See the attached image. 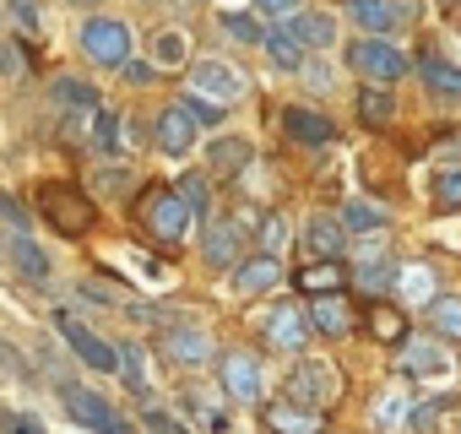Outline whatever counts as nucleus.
<instances>
[{"mask_svg":"<svg viewBox=\"0 0 461 434\" xmlns=\"http://www.w3.org/2000/svg\"><path fill=\"white\" fill-rule=\"evenodd\" d=\"M174 190L190 201V212H195V217H212V174H206V168H201V174H185Z\"/></svg>","mask_w":461,"mask_h":434,"instance_id":"c03bdc74","label":"nucleus"},{"mask_svg":"<svg viewBox=\"0 0 461 434\" xmlns=\"http://www.w3.org/2000/svg\"><path fill=\"white\" fill-rule=\"evenodd\" d=\"M125 174H131V168H120V163L104 168V185H109V190H125Z\"/></svg>","mask_w":461,"mask_h":434,"instance_id":"5fc2aeb1","label":"nucleus"},{"mask_svg":"<svg viewBox=\"0 0 461 434\" xmlns=\"http://www.w3.org/2000/svg\"><path fill=\"white\" fill-rule=\"evenodd\" d=\"M55 331L71 342V353H77L87 369H98V375H114V369H120V353H114V348H109L93 326H82L71 310H55Z\"/></svg>","mask_w":461,"mask_h":434,"instance_id":"9d476101","label":"nucleus"},{"mask_svg":"<svg viewBox=\"0 0 461 434\" xmlns=\"http://www.w3.org/2000/svg\"><path fill=\"white\" fill-rule=\"evenodd\" d=\"M141 434H190L185 429V418H174L163 402H152V396H141V423H136Z\"/></svg>","mask_w":461,"mask_h":434,"instance_id":"ea45409f","label":"nucleus"},{"mask_svg":"<svg viewBox=\"0 0 461 434\" xmlns=\"http://www.w3.org/2000/svg\"><path fill=\"white\" fill-rule=\"evenodd\" d=\"M217 369H222V391L234 396V402H261V391H267V369H261L256 353L234 348V353H222Z\"/></svg>","mask_w":461,"mask_h":434,"instance_id":"4468645a","label":"nucleus"},{"mask_svg":"<svg viewBox=\"0 0 461 434\" xmlns=\"http://www.w3.org/2000/svg\"><path fill=\"white\" fill-rule=\"evenodd\" d=\"M185 407H190V418L201 423V434H228V418H222V407H217V402H206L201 391H185Z\"/></svg>","mask_w":461,"mask_h":434,"instance_id":"a18cd8bd","label":"nucleus"},{"mask_svg":"<svg viewBox=\"0 0 461 434\" xmlns=\"http://www.w3.org/2000/svg\"><path fill=\"white\" fill-rule=\"evenodd\" d=\"M179 104L190 109V120H195L201 131H217V125L228 120V104H217V98H206V93H195V87H185V93H179Z\"/></svg>","mask_w":461,"mask_h":434,"instance_id":"4c0bfd02","label":"nucleus"},{"mask_svg":"<svg viewBox=\"0 0 461 434\" xmlns=\"http://www.w3.org/2000/svg\"><path fill=\"white\" fill-rule=\"evenodd\" d=\"M256 163V141L250 136H212L206 141V174L212 179H240Z\"/></svg>","mask_w":461,"mask_h":434,"instance_id":"f3484780","label":"nucleus"},{"mask_svg":"<svg viewBox=\"0 0 461 434\" xmlns=\"http://www.w3.org/2000/svg\"><path fill=\"white\" fill-rule=\"evenodd\" d=\"M12 434H44V429H39V423H17Z\"/></svg>","mask_w":461,"mask_h":434,"instance_id":"4d7b16f0","label":"nucleus"},{"mask_svg":"<svg viewBox=\"0 0 461 434\" xmlns=\"http://www.w3.org/2000/svg\"><path fill=\"white\" fill-rule=\"evenodd\" d=\"M283 136H288L294 147H331V141H337V125H331L321 109L288 104V109H283Z\"/></svg>","mask_w":461,"mask_h":434,"instance_id":"6ab92c4d","label":"nucleus"},{"mask_svg":"<svg viewBox=\"0 0 461 434\" xmlns=\"http://www.w3.org/2000/svg\"><path fill=\"white\" fill-rule=\"evenodd\" d=\"M439 294V277H434V261H412V267H402V277H396V299L402 304H418V310H429V299Z\"/></svg>","mask_w":461,"mask_h":434,"instance_id":"7c9ffc66","label":"nucleus"},{"mask_svg":"<svg viewBox=\"0 0 461 434\" xmlns=\"http://www.w3.org/2000/svg\"><path fill=\"white\" fill-rule=\"evenodd\" d=\"M250 256V223L245 217H206V234H201V261L212 272H234Z\"/></svg>","mask_w":461,"mask_h":434,"instance_id":"39448f33","label":"nucleus"},{"mask_svg":"<svg viewBox=\"0 0 461 434\" xmlns=\"http://www.w3.org/2000/svg\"><path fill=\"white\" fill-rule=\"evenodd\" d=\"M71 6H87V0H71Z\"/></svg>","mask_w":461,"mask_h":434,"instance_id":"13d9d810","label":"nucleus"},{"mask_svg":"<svg viewBox=\"0 0 461 434\" xmlns=\"http://www.w3.org/2000/svg\"><path fill=\"white\" fill-rule=\"evenodd\" d=\"M348 66L364 77V82H380V87H396L407 71H412V55L391 39V33H358L348 44Z\"/></svg>","mask_w":461,"mask_h":434,"instance_id":"20e7f679","label":"nucleus"},{"mask_svg":"<svg viewBox=\"0 0 461 434\" xmlns=\"http://www.w3.org/2000/svg\"><path fill=\"white\" fill-rule=\"evenodd\" d=\"M256 234H261V250H267V256H283L288 240H294V229H288V217H283V212H267L261 223H256Z\"/></svg>","mask_w":461,"mask_h":434,"instance_id":"49530a36","label":"nucleus"},{"mask_svg":"<svg viewBox=\"0 0 461 434\" xmlns=\"http://www.w3.org/2000/svg\"><path fill=\"white\" fill-rule=\"evenodd\" d=\"M185 87H195V93H206V98H217V104H228V109H234V104L250 93V77H245L234 60L201 55V60H190V82H185Z\"/></svg>","mask_w":461,"mask_h":434,"instance_id":"0eeeda50","label":"nucleus"},{"mask_svg":"<svg viewBox=\"0 0 461 434\" xmlns=\"http://www.w3.org/2000/svg\"><path fill=\"white\" fill-rule=\"evenodd\" d=\"M195 141H201V125L190 120V109L174 98V104H163L158 109V120H152V147L163 152V158H190L195 152Z\"/></svg>","mask_w":461,"mask_h":434,"instance_id":"1a4fd4ad","label":"nucleus"},{"mask_svg":"<svg viewBox=\"0 0 461 434\" xmlns=\"http://www.w3.org/2000/svg\"><path fill=\"white\" fill-rule=\"evenodd\" d=\"M147 60H152L158 71H179V66H190V33H185V28H158L152 44H147Z\"/></svg>","mask_w":461,"mask_h":434,"instance_id":"c756f323","label":"nucleus"},{"mask_svg":"<svg viewBox=\"0 0 461 434\" xmlns=\"http://www.w3.org/2000/svg\"><path fill=\"white\" fill-rule=\"evenodd\" d=\"M261 337H267V348H277V353H288V358H299V353L310 348V337H315V326H310V315H304V304H294V299H283V304H272V310H267V321H261Z\"/></svg>","mask_w":461,"mask_h":434,"instance_id":"6e6552de","label":"nucleus"},{"mask_svg":"<svg viewBox=\"0 0 461 434\" xmlns=\"http://www.w3.org/2000/svg\"><path fill=\"white\" fill-rule=\"evenodd\" d=\"M299 245L315 256V261H337L348 250V229H342V217H304V229H299Z\"/></svg>","mask_w":461,"mask_h":434,"instance_id":"aec40b11","label":"nucleus"},{"mask_svg":"<svg viewBox=\"0 0 461 434\" xmlns=\"http://www.w3.org/2000/svg\"><path fill=\"white\" fill-rule=\"evenodd\" d=\"M429 321H434V337L461 342V294H434L429 299Z\"/></svg>","mask_w":461,"mask_h":434,"instance_id":"c9c22d12","label":"nucleus"},{"mask_svg":"<svg viewBox=\"0 0 461 434\" xmlns=\"http://www.w3.org/2000/svg\"><path fill=\"white\" fill-rule=\"evenodd\" d=\"M0 223H12V234H28L33 229V217H28V206L12 195V190H0Z\"/></svg>","mask_w":461,"mask_h":434,"instance_id":"3c124183","label":"nucleus"},{"mask_svg":"<svg viewBox=\"0 0 461 434\" xmlns=\"http://www.w3.org/2000/svg\"><path fill=\"white\" fill-rule=\"evenodd\" d=\"M28 77V60H23V39L17 33H0V82L17 87Z\"/></svg>","mask_w":461,"mask_h":434,"instance_id":"37998d69","label":"nucleus"},{"mask_svg":"<svg viewBox=\"0 0 461 434\" xmlns=\"http://www.w3.org/2000/svg\"><path fill=\"white\" fill-rule=\"evenodd\" d=\"M412 71H418V82H423L434 98L461 104V66H450V60H439V55H418V60H412Z\"/></svg>","mask_w":461,"mask_h":434,"instance_id":"cd10ccee","label":"nucleus"},{"mask_svg":"<svg viewBox=\"0 0 461 434\" xmlns=\"http://www.w3.org/2000/svg\"><path fill=\"white\" fill-rule=\"evenodd\" d=\"M240 6H250V0H222V6H217V12H240Z\"/></svg>","mask_w":461,"mask_h":434,"instance_id":"6e6d98bb","label":"nucleus"},{"mask_svg":"<svg viewBox=\"0 0 461 434\" xmlns=\"http://www.w3.org/2000/svg\"><path fill=\"white\" fill-rule=\"evenodd\" d=\"M288 33L304 44V55H331V50L342 44V23H337V12H326V6L294 12V17H288Z\"/></svg>","mask_w":461,"mask_h":434,"instance_id":"ddd939ff","label":"nucleus"},{"mask_svg":"<svg viewBox=\"0 0 461 434\" xmlns=\"http://www.w3.org/2000/svg\"><path fill=\"white\" fill-rule=\"evenodd\" d=\"M342 229H348V240H358V234H385L391 229V206H380V201H364V195H353L342 212Z\"/></svg>","mask_w":461,"mask_h":434,"instance_id":"c85d7f7f","label":"nucleus"},{"mask_svg":"<svg viewBox=\"0 0 461 434\" xmlns=\"http://www.w3.org/2000/svg\"><path fill=\"white\" fill-rule=\"evenodd\" d=\"M77 50H82L87 66H98V71H120V66L136 55V33H131L125 17H87V23L77 28Z\"/></svg>","mask_w":461,"mask_h":434,"instance_id":"7ed1b4c3","label":"nucleus"},{"mask_svg":"<svg viewBox=\"0 0 461 434\" xmlns=\"http://www.w3.org/2000/svg\"><path fill=\"white\" fill-rule=\"evenodd\" d=\"M450 407H456V396L445 391V396H434V402H423V407H412V418H407V429H412V434H429V429H434V423H439V418H445Z\"/></svg>","mask_w":461,"mask_h":434,"instance_id":"de8ad7c7","label":"nucleus"},{"mask_svg":"<svg viewBox=\"0 0 461 434\" xmlns=\"http://www.w3.org/2000/svg\"><path fill=\"white\" fill-rule=\"evenodd\" d=\"M50 98H55V109H60V114L98 109V87H93V82H82V77H71V71H60V77L50 82Z\"/></svg>","mask_w":461,"mask_h":434,"instance_id":"2f4dec72","label":"nucleus"},{"mask_svg":"<svg viewBox=\"0 0 461 434\" xmlns=\"http://www.w3.org/2000/svg\"><path fill=\"white\" fill-rule=\"evenodd\" d=\"M364 331H369L380 348H402V342H407V310H402V304H391V299H375V304H369Z\"/></svg>","mask_w":461,"mask_h":434,"instance_id":"bb28decb","label":"nucleus"},{"mask_svg":"<svg viewBox=\"0 0 461 434\" xmlns=\"http://www.w3.org/2000/svg\"><path fill=\"white\" fill-rule=\"evenodd\" d=\"M299 82H304V93H310V98H331V93L342 87V71H337V60H331V55H304Z\"/></svg>","mask_w":461,"mask_h":434,"instance_id":"72a5a7b5","label":"nucleus"},{"mask_svg":"<svg viewBox=\"0 0 461 434\" xmlns=\"http://www.w3.org/2000/svg\"><path fill=\"white\" fill-rule=\"evenodd\" d=\"M6 17H12L17 39H39L44 33V0H6Z\"/></svg>","mask_w":461,"mask_h":434,"instance_id":"58836bf2","label":"nucleus"},{"mask_svg":"<svg viewBox=\"0 0 461 434\" xmlns=\"http://www.w3.org/2000/svg\"><path fill=\"white\" fill-rule=\"evenodd\" d=\"M39 217L55 229V234H66V240H82V234H93V223H98V201L82 190V185H66V179H50V185H39Z\"/></svg>","mask_w":461,"mask_h":434,"instance_id":"f03ea898","label":"nucleus"},{"mask_svg":"<svg viewBox=\"0 0 461 434\" xmlns=\"http://www.w3.org/2000/svg\"><path fill=\"white\" fill-rule=\"evenodd\" d=\"M337 391H342V375L326 364V358H299L294 364V375H288V402H299V407H315V412H326L331 402H337Z\"/></svg>","mask_w":461,"mask_h":434,"instance_id":"423d86ee","label":"nucleus"},{"mask_svg":"<svg viewBox=\"0 0 461 434\" xmlns=\"http://www.w3.org/2000/svg\"><path fill=\"white\" fill-rule=\"evenodd\" d=\"M163 353L179 369H206V364H217V337L206 326H174L168 342H163Z\"/></svg>","mask_w":461,"mask_h":434,"instance_id":"dca6fc26","label":"nucleus"},{"mask_svg":"<svg viewBox=\"0 0 461 434\" xmlns=\"http://www.w3.org/2000/svg\"><path fill=\"white\" fill-rule=\"evenodd\" d=\"M93 147L98 152H125L131 141H125V114H114V109H98V120H93Z\"/></svg>","mask_w":461,"mask_h":434,"instance_id":"e433bc0d","label":"nucleus"},{"mask_svg":"<svg viewBox=\"0 0 461 434\" xmlns=\"http://www.w3.org/2000/svg\"><path fill=\"white\" fill-rule=\"evenodd\" d=\"M283 256H267V250H256V256H245L240 267H234V294L240 299H256V294H272V288H283Z\"/></svg>","mask_w":461,"mask_h":434,"instance_id":"a211bd4d","label":"nucleus"},{"mask_svg":"<svg viewBox=\"0 0 461 434\" xmlns=\"http://www.w3.org/2000/svg\"><path fill=\"white\" fill-rule=\"evenodd\" d=\"M434 158H439L445 168H456V163H461V131H456L450 141H439V147H434Z\"/></svg>","mask_w":461,"mask_h":434,"instance_id":"864d4df0","label":"nucleus"},{"mask_svg":"<svg viewBox=\"0 0 461 434\" xmlns=\"http://www.w3.org/2000/svg\"><path fill=\"white\" fill-rule=\"evenodd\" d=\"M261 423H267V434H326V412L299 407V402H267Z\"/></svg>","mask_w":461,"mask_h":434,"instance_id":"4be33fe9","label":"nucleus"},{"mask_svg":"<svg viewBox=\"0 0 461 434\" xmlns=\"http://www.w3.org/2000/svg\"><path fill=\"white\" fill-rule=\"evenodd\" d=\"M342 12L358 33H396L402 23L418 17L412 0H342Z\"/></svg>","mask_w":461,"mask_h":434,"instance_id":"f8f14e48","label":"nucleus"},{"mask_svg":"<svg viewBox=\"0 0 461 434\" xmlns=\"http://www.w3.org/2000/svg\"><path fill=\"white\" fill-rule=\"evenodd\" d=\"M456 369L450 348L439 342H402V375H418V380H445Z\"/></svg>","mask_w":461,"mask_h":434,"instance_id":"5701e85b","label":"nucleus"},{"mask_svg":"<svg viewBox=\"0 0 461 434\" xmlns=\"http://www.w3.org/2000/svg\"><path fill=\"white\" fill-rule=\"evenodd\" d=\"M353 114H358L364 131H391V120H396V93L380 87V82H364L358 98H353Z\"/></svg>","mask_w":461,"mask_h":434,"instance_id":"b1692460","label":"nucleus"},{"mask_svg":"<svg viewBox=\"0 0 461 434\" xmlns=\"http://www.w3.org/2000/svg\"><path fill=\"white\" fill-rule=\"evenodd\" d=\"M304 315H310V326L321 331V337H331V342H342V337H353V304L342 299V294H321V299H310L304 304Z\"/></svg>","mask_w":461,"mask_h":434,"instance_id":"412c9836","label":"nucleus"},{"mask_svg":"<svg viewBox=\"0 0 461 434\" xmlns=\"http://www.w3.org/2000/svg\"><path fill=\"white\" fill-rule=\"evenodd\" d=\"M217 28H222L228 39H240V44H256V50H261V28H267V23H261L256 12H217Z\"/></svg>","mask_w":461,"mask_h":434,"instance_id":"a19ab883","label":"nucleus"},{"mask_svg":"<svg viewBox=\"0 0 461 434\" xmlns=\"http://www.w3.org/2000/svg\"><path fill=\"white\" fill-rule=\"evenodd\" d=\"M439 6H456V0H439Z\"/></svg>","mask_w":461,"mask_h":434,"instance_id":"bf43d9fd","label":"nucleus"},{"mask_svg":"<svg viewBox=\"0 0 461 434\" xmlns=\"http://www.w3.org/2000/svg\"><path fill=\"white\" fill-rule=\"evenodd\" d=\"M396 277H402V267H396L385 250H375V256H358V261H353L348 288H358L364 299H391V294H396Z\"/></svg>","mask_w":461,"mask_h":434,"instance_id":"2eb2a0df","label":"nucleus"},{"mask_svg":"<svg viewBox=\"0 0 461 434\" xmlns=\"http://www.w3.org/2000/svg\"><path fill=\"white\" fill-rule=\"evenodd\" d=\"M261 55H267L277 71H288V77H299V66H304V44L288 33V23H267V28H261Z\"/></svg>","mask_w":461,"mask_h":434,"instance_id":"a878e982","label":"nucleus"},{"mask_svg":"<svg viewBox=\"0 0 461 434\" xmlns=\"http://www.w3.org/2000/svg\"><path fill=\"white\" fill-rule=\"evenodd\" d=\"M66 412L87 429V434H141L125 412H114L98 391H77V385H66Z\"/></svg>","mask_w":461,"mask_h":434,"instance_id":"9b49d317","label":"nucleus"},{"mask_svg":"<svg viewBox=\"0 0 461 434\" xmlns=\"http://www.w3.org/2000/svg\"><path fill=\"white\" fill-rule=\"evenodd\" d=\"M294 288L304 299H321V294H348V267L342 261H304L294 272Z\"/></svg>","mask_w":461,"mask_h":434,"instance_id":"393cba45","label":"nucleus"},{"mask_svg":"<svg viewBox=\"0 0 461 434\" xmlns=\"http://www.w3.org/2000/svg\"><path fill=\"white\" fill-rule=\"evenodd\" d=\"M147 6H163V0H147Z\"/></svg>","mask_w":461,"mask_h":434,"instance_id":"052dcab7","label":"nucleus"},{"mask_svg":"<svg viewBox=\"0 0 461 434\" xmlns=\"http://www.w3.org/2000/svg\"><path fill=\"white\" fill-rule=\"evenodd\" d=\"M6 256H12V267H17L28 283H50V272H55L50 256L33 245V234H12V240H6Z\"/></svg>","mask_w":461,"mask_h":434,"instance_id":"473e14b6","label":"nucleus"},{"mask_svg":"<svg viewBox=\"0 0 461 434\" xmlns=\"http://www.w3.org/2000/svg\"><path fill=\"white\" fill-rule=\"evenodd\" d=\"M120 82H125V87H158V82H163V71H158L152 60H136V55H131V60L120 66Z\"/></svg>","mask_w":461,"mask_h":434,"instance_id":"8fccbe9b","label":"nucleus"},{"mask_svg":"<svg viewBox=\"0 0 461 434\" xmlns=\"http://www.w3.org/2000/svg\"><path fill=\"white\" fill-rule=\"evenodd\" d=\"M407 418H412V407H407V391H380V402L369 407V423H375V434H402L407 429Z\"/></svg>","mask_w":461,"mask_h":434,"instance_id":"f704fd0d","label":"nucleus"},{"mask_svg":"<svg viewBox=\"0 0 461 434\" xmlns=\"http://www.w3.org/2000/svg\"><path fill=\"white\" fill-rule=\"evenodd\" d=\"M114 353H120V375H125V385H131L136 396H147L152 380H147V358H141V348H136V342H120Z\"/></svg>","mask_w":461,"mask_h":434,"instance_id":"79ce46f5","label":"nucleus"},{"mask_svg":"<svg viewBox=\"0 0 461 434\" xmlns=\"http://www.w3.org/2000/svg\"><path fill=\"white\" fill-rule=\"evenodd\" d=\"M434 201H439L445 212H461V163L434 174Z\"/></svg>","mask_w":461,"mask_h":434,"instance_id":"09e8293b","label":"nucleus"},{"mask_svg":"<svg viewBox=\"0 0 461 434\" xmlns=\"http://www.w3.org/2000/svg\"><path fill=\"white\" fill-rule=\"evenodd\" d=\"M250 12L261 23H288L294 12H304V0H250Z\"/></svg>","mask_w":461,"mask_h":434,"instance_id":"603ef678","label":"nucleus"},{"mask_svg":"<svg viewBox=\"0 0 461 434\" xmlns=\"http://www.w3.org/2000/svg\"><path fill=\"white\" fill-rule=\"evenodd\" d=\"M131 217H136V223H141L163 250H179V245L195 234V223H201V217L190 212V201H185L174 185H147V190L131 201Z\"/></svg>","mask_w":461,"mask_h":434,"instance_id":"f257e3e1","label":"nucleus"}]
</instances>
